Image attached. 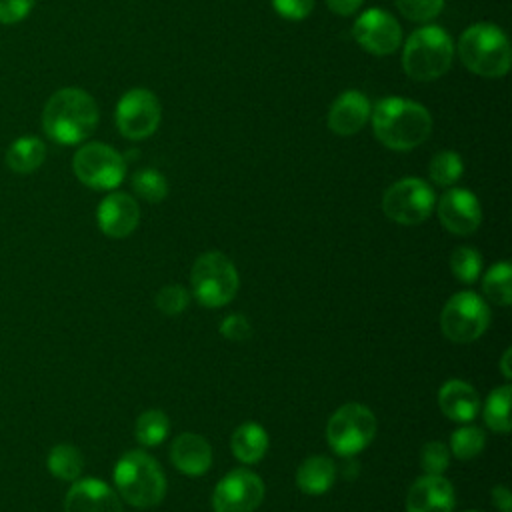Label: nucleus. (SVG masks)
Instances as JSON below:
<instances>
[{
  "label": "nucleus",
  "mask_w": 512,
  "mask_h": 512,
  "mask_svg": "<svg viewBox=\"0 0 512 512\" xmlns=\"http://www.w3.org/2000/svg\"><path fill=\"white\" fill-rule=\"evenodd\" d=\"M370 114V100L360 90H346L328 110V128L338 136H352L366 126Z\"/></svg>",
  "instance_id": "obj_17"
},
{
  "label": "nucleus",
  "mask_w": 512,
  "mask_h": 512,
  "mask_svg": "<svg viewBox=\"0 0 512 512\" xmlns=\"http://www.w3.org/2000/svg\"><path fill=\"white\" fill-rule=\"evenodd\" d=\"M46 144L36 136H20L6 150V166L16 174H30L44 164Z\"/></svg>",
  "instance_id": "obj_23"
},
{
  "label": "nucleus",
  "mask_w": 512,
  "mask_h": 512,
  "mask_svg": "<svg viewBox=\"0 0 512 512\" xmlns=\"http://www.w3.org/2000/svg\"><path fill=\"white\" fill-rule=\"evenodd\" d=\"M352 36L362 50L376 56H388L400 48L402 28L390 12L382 8H368L356 18Z\"/></svg>",
  "instance_id": "obj_12"
},
{
  "label": "nucleus",
  "mask_w": 512,
  "mask_h": 512,
  "mask_svg": "<svg viewBox=\"0 0 512 512\" xmlns=\"http://www.w3.org/2000/svg\"><path fill=\"white\" fill-rule=\"evenodd\" d=\"M48 470L60 480H76L82 474L84 458L72 444H56L48 454Z\"/></svg>",
  "instance_id": "obj_25"
},
{
  "label": "nucleus",
  "mask_w": 512,
  "mask_h": 512,
  "mask_svg": "<svg viewBox=\"0 0 512 512\" xmlns=\"http://www.w3.org/2000/svg\"><path fill=\"white\" fill-rule=\"evenodd\" d=\"M454 488L442 474H424L406 496L408 512H452Z\"/></svg>",
  "instance_id": "obj_18"
},
{
  "label": "nucleus",
  "mask_w": 512,
  "mask_h": 512,
  "mask_svg": "<svg viewBox=\"0 0 512 512\" xmlns=\"http://www.w3.org/2000/svg\"><path fill=\"white\" fill-rule=\"evenodd\" d=\"M34 4L36 0H0V24H16L24 20Z\"/></svg>",
  "instance_id": "obj_36"
},
{
  "label": "nucleus",
  "mask_w": 512,
  "mask_h": 512,
  "mask_svg": "<svg viewBox=\"0 0 512 512\" xmlns=\"http://www.w3.org/2000/svg\"><path fill=\"white\" fill-rule=\"evenodd\" d=\"M376 434V418L372 410L358 402L340 406L328 420L326 438L338 456H354L362 452Z\"/></svg>",
  "instance_id": "obj_7"
},
{
  "label": "nucleus",
  "mask_w": 512,
  "mask_h": 512,
  "mask_svg": "<svg viewBox=\"0 0 512 512\" xmlns=\"http://www.w3.org/2000/svg\"><path fill=\"white\" fill-rule=\"evenodd\" d=\"M114 484L134 508H152L166 494V478L160 464L142 450H130L120 456L114 466Z\"/></svg>",
  "instance_id": "obj_5"
},
{
  "label": "nucleus",
  "mask_w": 512,
  "mask_h": 512,
  "mask_svg": "<svg viewBox=\"0 0 512 512\" xmlns=\"http://www.w3.org/2000/svg\"><path fill=\"white\" fill-rule=\"evenodd\" d=\"M162 106L154 92L132 88L116 104V126L128 140H144L152 136L160 124Z\"/></svg>",
  "instance_id": "obj_11"
},
{
  "label": "nucleus",
  "mask_w": 512,
  "mask_h": 512,
  "mask_svg": "<svg viewBox=\"0 0 512 512\" xmlns=\"http://www.w3.org/2000/svg\"><path fill=\"white\" fill-rule=\"evenodd\" d=\"M454 58L450 34L434 24H426L410 34L402 52V66L408 78L416 82H432L444 76Z\"/></svg>",
  "instance_id": "obj_4"
},
{
  "label": "nucleus",
  "mask_w": 512,
  "mask_h": 512,
  "mask_svg": "<svg viewBox=\"0 0 512 512\" xmlns=\"http://www.w3.org/2000/svg\"><path fill=\"white\" fill-rule=\"evenodd\" d=\"M264 498V482L246 468L228 472L212 492L214 512H254Z\"/></svg>",
  "instance_id": "obj_13"
},
{
  "label": "nucleus",
  "mask_w": 512,
  "mask_h": 512,
  "mask_svg": "<svg viewBox=\"0 0 512 512\" xmlns=\"http://www.w3.org/2000/svg\"><path fill=\"white\" fill-rule=\"evenodd\" d=\"M188 302H190V294L178 284H168L156 294V306L166 316L182 314L186 310Z\"/></svg>",
  "instance_id": "obj_34"
},
{
  "label": "nucleus",
  "mask_w": 512,
  "mask_h": 512,
  "mask_svg": "<svg viewBox=\"0 0 512 512\" xmlns=\"http://www.w3.org/2000/svg\"><path fill=\"white\" fill-rule=\"evenodd\" d=\"M76 178L94 190H114L126 176V160L112 146L90 142L76 150L72 158Z\"/></svg>",
  "instance_id": "obj_9"
},
{
  "label": "nucleus",
  "mask_w": 512,
  "mask_h": 512,
  "mask_svg": "<svg viewBox=\"0 0 512 512\" xmlns=\"http://www.w3.org/2000/svg\"><path fill=\"white\" fill-rule=\"evenodd\" d=\"M364 0H326L328 8L338 16H350L354 14Z\"/></svg>",
  "instance_id": "obj_39"
},
{
  "label": "nucleus",
  "mask_w": 512,
  "mask_h": 512,
  "mask_svg": "<svg viewBox=\"0 0 512 512\" xmlns=\"http://www.w3.org/2000/svg\"><path fill=\"white\" fill-rule=\"evenodd\" d=\"M420 464L426 474H442L450 464V448L440 440H430L420 452Z\"/></svg>",
  "instance_id": "obj_33"
},
{
  "label": "nucleus",
  "mask_w": 512,
  "mask_h": 512,
  "mask_svg": "<svg viewBox=\"0 0 512 512\" xmlns=\"http://www.w3.org/2000/svg\"><path fill=\"white\" fill-rule=\"evenodd\" d=\"M400 14L412 22H432L444 8V0H394Z\"/></svg>",
  "instance_id": "obj_32"
},
{
  "label": "nucleus",
  "mask_w": 512,
  "mask_h": 512,
  "mask_svg": "<svg viewBox=\"0 0 512 512\" xmlns=\"http://www.w3.org/2000/svg\"><path fill=\"white\" fill-rule=\"evenodd\" d=\"M272 6L286 20H304L314 8V0H272Z\"/></svg>",
  "instance_id": "obj_37"
},
{
  "label": "nucleus",
  "mask_w": 512,
  "mask_h": 512,
  "mask_svg": "<svg viewBox=\"0 0 512 512\" xmlns=\"http://www.w3.org/2000/svg\"><path fill=\"white\" fill-rule=\"evenodd\" d=\"M172 464L186 476H202L212 466V448L200 434L182 432L170 446Z\"/></svg>",
  "instance_id": "obj_19"
},
{
  "label": "nucleus",
  "mask_w": 512,
  "mask_h": 512,
  "mask_svg": "<svg viewBox=\"0 0 512 512\" xmlns=\"http://www.w3.org/2000/svg\"><path fill=\"white\" fill-rule=\"evenodd\" d=\"M136 440L144 446H158L160 442L166 440L168 432H170V422L168 416L162 410L150 408L146 412H142L136 420Z\"/></svg>",
  "instance_id": "obj_27"
},
{
  "label": "nucleus",
  "mask_w": 512,
  "mask_h": 512,
  "mask_svg": "<svg viewBox=\"0 0 512 512\" xmlns=\"http://www.w3.org/2000/svg\"><path fill=\"white\" fill-rule=\"evenodd\" d=\"M492 502L500 512H512V494L504 484L492 488Z\"/></svg>",
  "instance_id": "obj_38"
},
{
  "label": "nucleus",
  "mask_w": 512,
  "mask_h": 512,
  "mask_svg": "<svg viewBox=\"0 0 512 512\" xmlns=\"http://www.w3.org/2000/svg\"><path fill=\"white\" fill-rule=\"evenodd\" d=\"M438 218L442 226L458 236L472 234L482 222L478 198L466 188H450L438 200Z\"/></svg>",
  "instance_id": "obj_14"
},
{
  "label": "nucleus",
  "mask_w": 512,
  "mask_h": 512,
  "mask_svg": "<svg viewBox=\"0 0 512 512\" xmlns=\"http://www.w3.org/2000/svg\"><path fill=\"white\" fill-rule=\"evenodd\" d=\"M190 286L194 298L202 306L220 308L232 302L240 280L232 260L218 250H210L200 254L192 264Z\"/></svg>",
  "instance_id": "obj_6"
},
{
  "label": "nucleus",
  "mask_w": 512,
  "mask_h": 512,
  "mask_svg": "<svg viewBox=\"0 0 512 512\" xmlns=\"http://www.w3.org/2000/svg\"><path fill=\"white\" fill-rule=\"evenodd\" d=\"M450 268L460 282L472 284L482 272V254L472 246H458L450 256Z\"/></svg>",
  "instance_id": "obj_30"
},
{
  "label": "nucleus",
  "mask_w": 512,
  "mask_h": 512,
  "mask_svg": "<svg viewBox=\"0 0 512 512\" xmlns=\"http://www.w3.org/2000/svg\"><path fill=\"white\" fill-rule=\"evenodd\" d=\"M96 220L98 228L106 236L126 238L136 230L140 222L138 202L124 192H112L98 204Z\"/></svg>",
  "instance_id": "obj_15"
},
{
  "label": "nucleus",
  "mask_w": 512,
  "mask_h": 512,
  "mask_svg": "<svg viewBox=\"0 0 512 512\" xmlns=\"http://www.w3.org/2000/svg\"><path fill=\"white\" fill-rule=\"evenodd\" d=\"M98 126V106L82 88L56 90L42 112L44 134L62 146L84 142Z\"/></svg>",
  "instance_id": "obj_2"
},
{
  "label": "nucleus",
  "mask_w": 512,
  "mask_h": 512,
  "mask_svg": "<svg viewBox=\"0 0 512 512\" xmlns=\"http://www.w3.org/2000/svg\"><path fill=\"white\" fill-rule=\"evenodd\" d=\"M510 390L512 388L508 384L492 390L482 410L486 426L500 434L510 432Z\"/></svg>",
  "instance_id": "obj_26"
},
{
  "label": "nucleus",
  "mask_w": 512,
  "mask_h": 512,
  "mask_svg": "<svg viewBox=\"0 0 512 512\" xmlns=\"http://www.w3.org/2000/svg\"><path fill=\"white\" fill-rule=\"evenodd\" d=\"M490 324V310L476 292H456L442 308V334L454 344H468L480 338Z\"/></svg>",
  "instance_id": "obj_8"
},
{
  "label": "nucleus",
  "mask_w": 512,
  "mask_h": 512,
  "mask_svg": "<svg viewBox=\"0 0 512 512\" xmlns=\"http://www.w3.org/2000/svg\"><path fill=\"white\" fill-rule=\"evenodd\" d=\"M220 334L232 342H244L252 334V326L244 314H230L220 322Z\"/></svg>",
  "instance_id": "obj_35"
},
{
  "label": "nucleus",
  "mask_w": 512,
  "mask_h": 512,
  "mask_svg": "<svg viewBox=\"0 0 512 512\" xmlns=\"http://www.w3.org/2000/svg\"><path fill=\"white\" fill-rule=\"evenodd\" d=\"M456 50L460 62L482 78H502L512 64V50L506 34L490 22H478L466 28Z\"/></svg>",
  "instance_id": "obj_3"
},
{
  "label": "nucleus",
  "mask_w": 512,
  "mask_h": 512,
  "mask_svg": "<svg viewBox=\"0 0 512 512\" xmlns=\"http://www.w3.org/2000/svg\"><path fill=\"white\" fill-rule=\"evenodd\" d=\"M64 512H122V504L106 482L82 478L66 492Z\"/></svg>",
  "instance_id": "obj_16"
},
{
  "label": "nucleus",
  "mask_w": 512,
  "mask_h": 512,
  "mask_svg": "<svg viewBox=\"0 0 512 512\" xmlns=\"http://www.w3.org/2000/svg\"><path fill=\"white\" fill-rule=\"evenodd\" d=\"M464 172V164L458 152L454 150H442L438 152L428 166V176L430 180L440 186V188H448L452 184H456L460 180Z\"/></svg>",
  "instance_id": "obj_28"
},
{
  "label": "nucleus",
  "mask_w": 512,
  "mask_h": 512,
  "mask_svg": "<svg viewBox=\"0 0 512 512\" xmlns=\"http://www.w3.org/2000/svg\"><path fill=\"white\" fill-rule=\"evenodd\" d=\"M466 512H480V510H466Z\"/></svg>",
  "instance_id": "obj_41"
},
{
  "label": "nucleus",
  "mask_w": 512,
  "mask_h": 512,
  "mask_svg": "<svg viewBox=\"0 0 512 512\" xmlns=\"http://www.w3.org/2000/svg\"><path fill=\"white\" fill-rule=\"evenodd\" d=\"M512 358V350L508 348V350H504V354H502V358H500V370H502V376L504 378H512V370H510V360Z\"/></svg>",
  "instance_id": "obj_40"
},
{
  "label": "nucleus",
  "mask_w": 512,
  "mask_h": 512,
  "mask_svg": "<svg viewBox=\"0 0 512 512\" xmlns=\"http://www.w3.org/2000/svg\"><path fill=\"white\" fill-rule=\"evenodd\" d=\"M134 192L148 202H162L168 194V182L162 172L154 168H142L132 176Z\"/></svg>",
  "instance_id": "obj_31"
},
{
  "label": "nucleus",
  "mask_w": 512,
  "mask_h": 512,
  "mask_svg": "<svg viewBox=\"0 0 512 512\" xmlns=\"http://www.w3.org/2000/svg\"><path fill=\"white\" fill-rule=\"evenodd\" d=\"M438 406L446 418L454 422H470L480 412V398L468 382L448 380L438 392Z\"/></svg>",
  "instance_id": "obj_20"
},
{
  "label": "nucleus",
  "mask_w": 512,
  "mask_h": 512,
  "mask_svg": "<svg viewBox=\"0 0 512 512\" xmlns=\"http://www.w3.org/2000/svg\"><path fill=\"white\" fill-rule=\"evenodd\" d=\"M482 292L484 296L498 304L508 306L512 302V268L510 262L502 260L490 266V270L482 278Z\"/></svg>",
  "instance_id": "obj_24"
},
{
  "label": "nucleus",
  "mask_w": 512,
  "mask_h": 512,
  "mask_svg": "<svg viewBox=\"0 0 512 512\" xmlns=\"http://www.w3.org/2000/svg\"><path fill=\"white\" fill-rule=\"evenodd\" d=\"M486 446V434L478 426L466 424L452 432L450 436V454L458 460H472L476 458Z\"/></svg>",
  "instance_id": "obj_29"
},
{
  "label": "nucleus",
  "mask_w": 512,
  "mask_h": 512,
  "mask_svg": "<svg viewBox=\"0 0 512 512\" xmlns=\"http://www.w3.org/2000/svg\"><path fill=\"white\" fill-rule=\"evenodd\" d=\"M336 480V466L328 456H308L296 470V484L302 492L320 496L332 488Z\"/></svg>",
  "instance_id": "obj_21"
},
{
  "label": "nucleus",
  "mask_w": 512,
  "mask_h": 512,
  "mask_svg": "<svg viewBox=\"0 0 512 512\" xmlns=\"http://www.w3.org/2000/svg\"><path fill=\"white\" fill-rule=\"evenodd\" d=\"M370 120L380 144L398 152L424 144L432 132L430 112L422 104L398 96L378 100Z\"/></svg>",
  "instance_id": "obj_1"
},
{
  "label": "nucleus",
  "mask_w": 512,
  "mask_h": 512,
  "mask_svg": "<svg viewBox=\"0 0 512 512\" xmlns=\"http://www.w3.org/2000/svg\"><path fill=\"white\" fill-rule=\"evenodd\" d=\"M436 204L432 186L422 178H402L394 182L382 196L384 214L404 226L424 222Z\"/></svg>",
  "instance_id": "obj_10"
},
{
  "label": "nucleus",
  "mask_w": 512,
  "mask_h": 512,
  "mask_svg": "<svg viewBox=\"0 0 512 512\" xmlns=\"http://www.w3.org/2000/svg\"><path fill=\"white\" fill-rule=\"evenodd\" d=\"M230 448L240 462L256 464L268 450V434L258 422H244L234 430Z\"/></svg>",
  "instance_id": "obj_22"
}]
</instances>
